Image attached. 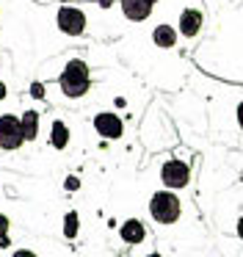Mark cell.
Masks as SVG:
<instances>
[{
	"mask_svg": "<svg viewBox=\"0 0 243 257\" xmlns=\"http://www.w3.org/2000/svg\"><path fill=\"white\" fill-rule=\"evenodd\" d=\"M235 235H237V238L243 240V213H240V216L235 218Z\"/></svg>",
	"mask_w": 243,
	"mask_h": 257,
	"instance_id": "18",
	"label": "cell"
},
{
	"mask_svg": "<svg viewBox=\"0 0 243 257\" xmlns=\"http://www.w3.org/2000/svg\"><path fill=\"white\" fill-rule=\"evenodd\" d=\"M235 124H237V127H240V130H243V97H240V100L235 102Z\"/></svg>",
	"mask_w": 243,
	"mask_h": 257,
	"instance_id": "17",
	"label": "cell"
},
{
	"mask_svg": "<svg viewBox=\"0 0 243 257\" xmlns=\"http://www.w3.org/2000/svg\"><path fill=\"white\" fill-rule=\"evenodd\" d=\"M80 177H77V174H66V177H64V191H69V194H72V191H80Z\"/></svg>",
	"mask_w": 243,
	"mask_h": 257,
	"instance_id": "15",
	"label": "cell"
},
{
	"mask_svg": "<svg viewBox=\"0 0 243 257\" xmlns=\"http://www.w3.org/2000/svg\"><path fill=\"white\" fill-rule=\"evenodd\" d=\"M28 94H31L33 97V100H47V91H44V83H42V80H33V83L31 86H28Z\"/></svg>",
	"mask_w": 243,
	"mask_h": 257,
	"instance_id": "14",
	"label": "cell"
},
{
	"mask_svg": "<svg viewBox=\"0 0 243 257\" xmlns=\"http://www.w3.org/2000/svg\"><path fill=\"white\" fill-rule=\"evenodd\" d=\"M147 207H149L152 221H158L160 227H171V224H177V221H180V216H182V199L171 188L155 191V194L149 196Z\"/></svg>",
	"mask_w": 243,
	"mask_h": 257,
	"instance_id": "2",
	"label": "cell"
},
{
	"mask_svg": "<svg viewBox=\"0 0 243 257\" xmlns=\"http://www.w3.org/2000/svg\"><path fill=\"white\" fill-rule=\"evenodd\" d=\"M20 124H22L25 144H33V141L42 136V111H36V108H25V111L20 113Z\"/></svg>",
	"mask_w": 243,
	"mask_h": 257,
	"instance_id": "11",
	"label": "cell"
},
{
	"mask_svg": "<svg viewBox=\"0 0 243 257\" xmlns=\"http://www.w3.org/2000/svg\"><path fill=\"white\" fill-rule=\"evenodd\" d=\"M55 28L69 39H80L88 31V14L83 6H72V3H61L55 12Z\"/></svg>",
	"mask_w": 243,
	"mask_h": 257,
	"instance_id": "3",
	"label": "cell"
},
{
	"mask_svg": "<svg viewBox=\"0 0 243 257\" xmlns=\"http://www.w3.org/2000/svg\"><path fill=\"white\" fill-rule=\"evenodd\" d=\"M204 28V12L199 6H185L180 12V20H177V34L185 42H193Z\"/></svg>",
	"mask_w": 243,
	"mask_h": 257,
	"instance_id": "7",
	"label": "cell"
},
{
	"mask_svg": "<svg viewBox=\"0 0 243 257\" xmlns=\"http://www.w3.org/2000/svg\"><path fill=\"white\" fill-rule=\"evenodd\" d=\"M25 144L22 124L17 113H0V150L3 152H17Z\"/></svg>",
	"mask_w": 243,
	"mask_h": 257,
	"instance_id": "5",
	"label": "cell"
},
{
	"mask_svg": "<svg viewBox=\"0 0 243 257\" xmlns=\"http://www.w3.org/2000/svg\"><path fill=\"white\" fill-rule=\"evenodd\" d=\"M119 238H122V243H127V246H138L149 238V229L141 218H125V221L119 224Z\"/></svg>",
	"mask_w": 243,
	"mask_h": 257,
	"instance_id": "8",
	"label": "cell"
},
{
	"mask_svg": "<svg viewBox=\"0 0 243 257\" xmlns=\"http://www.w3.org/2000/svg\"><path fill=\"white\" fill-rule=\"evenodd\" d=\"M9 246H11V238H9V235H3V238H0V249H9Z\"/></svg>",
	"mask_w": 243,
	"mask_h": 257,
	"instance_id": "23",
	"label": "cell"
},
{
	"mask_svg": "<svg viewBox=\"0 0 243 257\" xmlns=\"http://www.w3.org/2000/svg\"><path fill=\"white\" fill-rule=\"evenodd\" d=\"M58 89L66 100H83L91 89V67L83 58H69L58 75Z\"/></svg>",
	"mask_w": 243,
	"mask_h": 257,
	"instance_id": "1",
	"label": "cell"
},
{
	"mask_svg": "<svg viewBox=\"0 0 243 257\" xmlns=\"http://www.w3.org/2000/svg\"><path fill=\"white\" fill-rule=\"evenodd\" d=\"M77 232H80V213L77 210H66L64 213V238L75 240Z\"/></svg>",
	"mask_w": 243,
	"mask_h": 257,
	"instance_id": "13",
	"label": "cell"
},
{
	"mask_svg": "<svg viewBox=\"0 0 243 257\" xmlns=\"http://www.w3.org/2000/svg\"><path fill=\"white\" fill-rule=\"evenodd\" d=\"M55 3H75V0H55Z\"/></svg>",
	"mask_w": 243,
	"mask_h": 257,
	"instance_id": "24",
	"label": "cell"
},
{
	"mask_svg": "<svg viewBox=\"0 0 243 257\" xmlns=\"http://www.w3.org/2000/svg\"><path fill=\"white\" fill-rule=\"evenodd\" d=\"M94 3H97V6L102 9V12H108V9H113V3H116V0H94Z\"/></svg>",
	"mask_w": 243,
	"mask_h": 257,
	"instance_id": "19",
	"label": "cell"
},
{
	"mask_svg": "<svg viewBox=\"0 0 243 257\" xmlns=\"http://www.w3.org/2000/svg\"><path fill=\"white\" fill-rule=\"evenodd\" d=\"M91 127L94 133L99 136V139L105 141H119L122 136H125V122H122V116L116 111H99L91 116Z\"/></svg>",
	"mask_w": 243,
	"mask_h": 257,
	"instance_id": "6",
	"label": "cell"
},
{
	"mask_svg": "<svg viewBox=\"0 0 243 257\" xmlns=\"http://www.w3.org/2000/svg\"><path fill=\"white\" fill-rule=\"evenodd\" d=\"M9 232H11V218L6 216V213H0V238L9 235Z\"/></svg>",
	"mask_w": 243,
	"mask_h": 257,
	"instance_id": "16",
	"label": "cell"
},
{
	"mask_svg": "<svg viewBox=\"0 0 243 257\" xmlns=\"http://www.w3.org/2000/svg\"><path fill=\"white\" fill-rule=\"evenodd\" d=\"M152 3H160V0H152Z\"/></svg>",
	"mask_w": 243,
	"mask_h": 257,
	"instance_id": "25",
	"label": "cell"
},
{
	"mask_svg": "<svg viewBox=\"0 0 243 257\" xmlns=\"http://www.w3.org/2000/svg\"><path fill=\"white\" fill-rule=\"evenodd\" d=\"M72 141V130L69 124H66L64 116H53V122H50V130H47V144L53 147V150L64 152L66 147H69Z\"/></svg>",
	"mask_w": 243,
	"mask_h": 257,
	"instance_id": "9",
	"label": "cell"
},
{
	"mask_svg": "<svg viewBox=\"0 0 243 257\" xmlns=\"http://www.w3.org/2000/svg\"><path fill=\"white\" fill-rule=\"evenodd\" d=\"M113 105L116 108H127V100H125V97H113Z\"/></svg>",
	"mask_w": 243,
	"mask_h": 257,
	"instance_id": "22",
	"label": "cell"
},
{
	"mask_svg": "<svg viewBox=\"0 0 243 257\" xmlns=\"http://www.w3.org/2000/svg\"><path fill=\"white\" fill-rule=\"evenodd\" d=\"M177 42H180V34H177L174 25L160 23V25H155V28H152V45L155 47H160V50H174Z\"/></svg>",
	"mask_w": 243,
	"mask_h": 257,
	"instance_id": "12",
	"label": "cell"
},
{
	"mask_svg": "<svg viewBox=\"0 0 243 257\" xmlns=\"http://www.w3.org/2000/svg\"><path fill=\"white\" fill-rule=\"evenodd\" d=\"M14 257H33L31 249H14Z\"/></svg>",
	"mask_w": 243,
	"mask_h": 257,
	"instance_id": "20",
	"label": "cell"
},
{
	"mask_svg": "<svg viewBox=\"0 0 243 257\" xmlns=\"http://www.w3.org/2000/svg\"><path fill=\"white\" fill-rule=\"evenodd\" d=\"M160 183L163 188L171 191H182L191 185V161H182V158H169V161L160 163Z\"/></svg>",
	"mask_w": 243,
	"mask_h": 257,
	"instance_id": "4",
	"label": "cell"
},
{
	"mask_svg": "<svg viewBox=\"0 0 243 257\" xmlns=\"http://www.w3.org/2000/svg\"><path fill=\"white\" fill-rule=\"evenodd\" d=\"M116 3L122 6V14L130 23H147L152 17V9H155L152 0H116Z\"/></svg>",
	"mask_w": 243,
	"mask_h": 257,
	"instance_id": "10",
	"label": "cell"
},
{
	"mask_svg": "<svg viewBox=\"0 0 243 257\" xmlns=\"http://www.w3.org/2000/svg\"><path fill=\"white\" fill-rule=\"evenodd\" d=\"M6 97H9V86H6V83H3V80H0V102H3V100H6Z\"/></svg>",
	"mask_w": 243,
	"mask_h": 257,
	"instance_id": "21",
	"label": "cell"
}]
</instances>
